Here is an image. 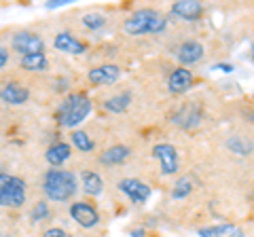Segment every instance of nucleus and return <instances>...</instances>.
<instances>
[{"mask_svg": "<svg viewBox=\"0 0 254 237\" xmlns=\"http://www.w3.org/2000/svg\"><path fill=\"white\" fill-rule=\"evenodd\" d=\"M70 140H72V146L76 148V151H81V153H91L95 148L93 138L83 129H74L72 136H70Z\"/></svg>", "mask_w": 254, "mask_h": 237, "instance_id": "412c9836", "label": "nucleus"}, {"mask_svg": "<svg viewBox=\"0 0 254 237\" xmlns=\"http://www.w3.org/2000/svg\"><path fill=\"white\" fill-rule=\"evenodd\" d=\"M214 70H220V72H231L233 66L231 64H216V66H214Z\"/></svg>", "mask_w": 254, "mask_h": 237, "instance_id": "c756f323", "label": "nucleus"}, {"mask_svg": "<svg viewBox=\"0 0 254 237\" xmlns=\"http://www.w3.org/2000/svg\"><path fill=\"white\" fill-rule=\"evenodd\" d=\"M89 83L93 85H115L119 78H121V68L115 66V64H102V66H95L89 70Z\"/></svg>", "mask_w": 254, "mask_h": 237, "instance_id": "1a4fd4ad", "label": "nucleus"}, {"mask_svg": "<svg viewBox=\"0 0 254 237\" xmlns=\"http://www.w3.org/2000/svg\"><path fill=\"white\" fill-rule=\"evenodd\" d=\"M70 155H72V148H70L68 142H53V144L47 148L45 159L51 168H62V165L70 159Z\"/></svg>", "mask_w": 254, "mask_h": 237, "instance_id": "dca6fc26", "label": "nucleus"}, {"mask_svg": "<svg viewBox=\"0 0 254 237\" xmlns=\"http://www.w3.org/2000/svg\"><path fill=\"white\" fill-rule=\"evenodd\" d=\"M11 45H13V51H17L21 58H26V55L45 53L43 36L36 34V32H30V30H19V32H15Z\"/></svg>", "mask_w": 254, "mask_h": 237, "instance_id": "39448f33", "label": "nucleus"}, {"mask_svg": "<svg viewBox=\"0 0 254 237\" xmlns=\"http://www.w3.org/2000/svg\"><path fill=\"white\" fill-rule=\"evenodd\" d=\"M193 85H195L193 72H190V70H187V68H182V66H178L176 70H172V74H170V78H168V87H170L172 93H185V91H189Z\"/></svg>", "mask_w": 254, "mask_h": 237, "instance_id": "4468645a", "label": "nucleus"}, {"mask_svg": "<svg viewBox=\"0 0 254 237\" xmlns=\"http://www.w3.org/2000/svg\"><path fill=\"white\" fill-rule=\"evenodd\" d=\"M0 237H4V235H2V233H0Z\"/></svg>", "mask_w": 254, "mask_h": 237, "instance_id": "2f4dec72", "label": "nucleus"}, {"mask_svg": "<svg viewBox=\"0 0 254 237\" xmlns=\"http://www.w3.org/2000/svg\"><path fill=\"white\" fill-rule=\"evenodd\" d=\"M201 121V108L195 104V102H189V104L182 106L176 117H174V123L180 125V127H185V129H193L197 127Z\"/></svg>", "mask_w": 254, "mask_h": 237, "instance_id": "ddd939ff", "label": "nucleus"}, {"mask_svg": "<svg viewBox=\"0 0 254 237\" xmlns=\"http://www.w3.org/2000/svg\"><path fill=\"white\" fill-rule=\"evenodd\" d=\"M43 237H68V235H66V231H64V229L53 227V229H47V231L43 233Z\"/></svg>", "mask_w": 254, "mask_h": 237, "instance_id": "bb28decb", "label": "nucleus"}, {"mask_svg": "<svg viewBox=\"0 0 254 237\" xmlns=\"http://www.w3.org/2000/svg\"><path fill=\"white\" fill-rule=\"evenodd\" d=\"M6 61H9V51L4 49L2 45H0V70H2L6 66Z\"/></svg>", "mask_w": 254, "mask_h": 237, "instance_id": "cd10ccee", "label": "nucleus"}, {"mask_svg": "<svg viewBox=\"0 0 254 237\" xmlns=\"http://www.w3.org/2000/svg\"><path fill=\"white\" fill-rule=\"evenodd\" d=\"M229 233L242 235L237 229H233V225H216V227H203V229H199L201 237H222V235H229Z\"/></svg>", "mask_w": 254, "mask_h": 237, "instance_id": "5701e85b", "label": "nucleus"}, {"mask_svg": "<svg viewBox=\"0 0 254 237\" xmlns=\"http://www.w3.org/2000/svg\"><path fill=\"white\" fill-rule=\"evenodd\" d=\"M0 98H2V102H6V104L21 106L28 102L30 91H28V87H23L19 83H6V85H2V89H0Z\"/></svg>", "mask_w": 254, "mask_h": 237, "instance_id": "2eb2a0df", "label": "nucleus"}, {"mask_svg": "<svg viewBox=\"0 0 254 237\" xmlns=\"http://www.w3.org/2000/svg\"><path fill=\"white\" fill-rule=\"evenodd\" d=\"M195 188V182L190 176H182L178 178V182L174 184V191H172V197L174 199H185V197H189L190 193H193Z\"/></svg>", "mask_w": 254, "mask_h": 237, "instance_id": "4be33fe9", "label": "nucleus"}, {"mask_svg": "<svg viewBox=\"0 0 254 237\" xmlns=\"http://www.w3.org/2000/svg\"><path fill=\"white\" fill-rule=\"evenodd\" d=\"M26 197L28 193L23 178L0 172V208H21Z\"/></svg>", "mask_w": 254, "mask_h": 237, "instance_id": "20e7f679", "label": "nucleus"}, {"mask_svg": "<svg viewBox=\"0 0 254 237\" xmlns=\"http://www.w3.org/2000/svg\"><path fill=\"white\" fill-rule=\"evenodd\" d=\"M106 15H102V13H85L83 15V26L87 30H100V28H104L106 26Z\"/></svg>", "mask_w": 254, "mask_h": 237, "instance_id": "b1692460", "label": "nucleus"}, {"mask_svg": "<svg viewBox=\"0 0 254 237\" xmlns=\"http://www.w3.org/2000/svg\"><path fill=\"white\" fill-rule=\"evenodd\" d=\"M78 191V180L72 172L64 168H51L43 178V193L51 201H70Z\"/></svg>", "mask_w": 254, "mask_h": 237, "instance_id": "f257e3e1", "label": "nucleus"}, {"mask_svg": "<svg viewBox=\"0 0 254 237\" xmlns=\"http://www.w3.org/2000/svg\"><path fill=\"white\" fill-rule=\"evenodd\" d=\"M119 191L127 195V199L131 203H144V201H148L150 193H153L148 184H144L142 180H136V178H123L121 182H119Z\"/></svg>", "mask_w": 254, "mask_h": 237, "instance_id": "6e6552de", "label": "nucleus"}, {"mask_svg": "<svg viewBox=\"0 0 254 237\" xmlns=\"http://www.w3.org/2000/svg\"><path fill=\"white\" fill-rule=\"evenodd\" d=\"M129 102H131V93H119V96H113V98H108L104 102V108L108 110V113H125L127 108H129Z\"/></svg>", "mask_w": 254, "mask_h": 237, "instance_id": "aec40b11", "label": "nucleus"}, {"mask_svg": "<svg viewBox=\"0 0 254 237\" xmlns=\"http://www.w3.org/2000/svg\"><path fill=\"white\" fill-rule=\"evenodd\" d=\"M203 45L199 41H185L180 47H178V61L182 64V68L185 66H190V64H197V61L203 59Z\"/></svg>", "mask_w": 254, "mask_h": 237, "instance_id": "f8f14e48", "label": "nucleus"}, {"mask_svg": "<svg viewBox=\"0 0 254 237\" xmlns=\"http://www.w3.org/2000/svg\"><path fill=\"white\" fill-rule=\"evenodd\" d=\"M91 108H93V104H91L89 96L83 91H74L60 104L58 113H55V118H58V123L62 127L76 129V125H81L85 118L89 117Z\"/></svg>", "mask_w": 254, "mask_h": 237, "instance_id": "f03ea898", "label": "nucleus"}, {"mask_svg": "<svg viewBox=\"0 0 254 237\" xmlns=\"http://www.w3.org/2000/svg\"><path fill=\"white\" fill-rule=\"evenodd\" d=\"M19 64L28 72H45L49 68V59H47L45 53H38V55H26V58H21Z\"/></svg>", "mask_w": 254, "mask_h": 237, "instance_id": "6ab92c4d", "label": "nucleus"}, {"mask_svg": "<svg viewBox=\"0 0 254 237\" xmlns=\"http://www.w3.org/2000/svg\"><path fill=\"white\" fill-rule=\"evenodd\" d=\"M41 218H49V203L47 201H38L32 212V220H41Z\"/></svg>", "mask_w": 254, "mask_h": 237, "instance_id": "393cba45", "label": "nucleus"}, {"mask_svg": "<svg viewBox=\"0 0 254 237\" xmlns=\"http://www.w3.org/2000/svg\"><path fill=\"white\" fill-rule=\"evenodd\" d=\"M129 155H131V148L129 146L115 144V146L106 148V151L100 155V161L104 163V165H121V163H125L127 159H129Z\"/></svg>", "mask_w": 254, "mask_h": 237, "instance_id": "f3484780", "label": "nucleus"}, {"mask_svg": "<svg viewBox=\"0 0 254 237\" xmlns=\"http://www.w3.org/2000/svg\"><path fill=\"white\" fill-rule=\"evenodd\" d=\"M172 13L182 21H197L203 15V4L197 0H178L172 4Z\"/></svg>", "mask_w": 254, "mask_h": 237, "instance_id": "9b49d317", "label": "nucleus"}, {"mask_svg": "<svg viewBox=\"0 0 254 237\" xmlns=\"http://www.w3.org/2000/svg\"><path fill=\"white\" fill-rule=\"evenodd\" d=\"M165 26H168L165 15H161L155 9H138L125 19L123 30L129 36H142V34H161Z\"/></svg>", "mask_w": 254, "mask_h": 237, "instance_id": "7ed1b4c3", "label": "nucleus"}, {"mask_svg": "<svg viewBox=\"0 0 254 237\" xmlns=\"http://www.w3.org/2000/svg\"><path fill=\"white\" fill-rule=\"evenodd\" d=\"M68 2H70V0H51V2H47V6H49V9H55V6H64Z\"/></svg>", "mask_w": 254, "mask_h": 237, "instance_id": "c85d7f7f", "label": "nucleus"}, {"mask_svg": "<svg viewBox=\"0 0 254 237\" xmlns=\"http://www.w3.org/2000/svg\"><path fill=\"white\" fill-rule=\"evenodd\" d=\"M144 229H138V231H131V237H144Z\"/></svg>", "mask_w": 254, "mask_h": 237, "instance_id": "7c9ffc66", "label": "nucleus"}, {"mask_svg": "<svg viewBox=\"0 0 254 237\" xmlns=\"http://www.w3.org/2000/svg\"><path fill=\"white\" fill-rule=\"evenodd\" d=\"M70 216L83 229H93L100 225V212L89 201H72L70 203Z\"/></svg>", "mask_w": 254, "mask_h": 237, "instance_id": "0eeeda50", "label": "nucleus"}, {"mask_svg": "<svg viewBox=\"0 0 254 237\" xmlns=\"http://www.w3.org/2000/svg\"><path fill=\"white\" fill-rule=\"evenodd\" d=\"M104 188V182H102V176L98 172H91V170H85L83 172V191L91 197H98Z\"/></svg>", "mask_w": 254, "mask_h": 237, "instance_id": "a211bd4d", "label": "nucleus"}, {"mask_svg": "<svg viewBox=\"0 0 254 237\" xmlns=\"http://www.w3.org/2000/svg\"><path fill=\"white\" fill-rule=\"evenodd\" d=\"M53 47L60 53H68V55H83L87 51V47L83 41H78L76 36H72L70 32H58L53 38Z\"/></svg>", "mask_w": 254, "mask_h": 237, "instance_id": "9d476101", "label": "nucleus"}, {"mask_svg": "<svg viewBox=\"0 0 254 237\" xmlns=\"http://www.w3.org/2000/svg\"><path fill=\"white\" fill-rule=\"evenodd\" d=\"M229 148H231L235 155H242V157L250 153V146H244V142L240 138H231V140H229Z\"/></svg>", "mask_w": 254, "mask_h": 237, "instance_id": "a878e982", "label": "nucleus"}, {"mask_svg": "<svg viewBox=\"0 0 254 237\" xmlns=\"http://www.w3.org/2000/svg\"><path fill=\"white\" fill-rule=\"evenodd\" d=\"M153 157L159 161V168H161L163 176H174L178 174L180 168V159H178V151L168 142H161V144H155L153 148Z\"/></svg>", "mask_w": 254, "mask_h": 237, "instance_id": "423d86ee", "label": "nucleus"}]
</instances>
